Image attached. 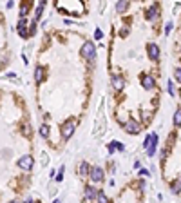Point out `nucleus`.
<instances>
[{
    "instance_id": "12",
    "label": "nucleus",
    "mask_w": 181,
    "mask_h": 203,
    "mask_svg": "<svg viewBox=\"0 0 181 203\" xmlns=\"http://www.w3.org/2000/svg\"><path fill=\"white\" fill-rule=\"evenodd\" d=\"M40 165H42V167H47V165H49V156H47V154H45V152H43V151H42Z\"/></svg>"
},
{
    "instance_id": "11",
    "label": "nucleus",
    "mask_w": 181,
    "mask_h": 203,
    "mask_svg": "<svg viewBox=\"0 0 181 203\" xmlns=\"http://www.w3.org/2000/svg\"><path fill=\"white\" fill-rule=\"evenodd\" d=\"M170 190L174 194H181V180H174V182L170 183Z\"/></svg>"
},
{
    "instance_id": "3",
    "label": "nucleus",
    "mask_w": 181,
    "mask_h": 203,
    "mask_svg": "<svg viewBox=\"0 0 181 203\" xmlns=\"http://www.w3.org/2000/svg\"><path fill=\"white\" fill-rule=\"evenodd\" d=\"M98 190L100 187H94V183H85L83 187V200L85 201H96L98 200Z\"/></svg>"
},
{
    "instance_id": "8",
    "label": "nucleus",
    "mask_w": 181,
    "mask_h": 203,
    "mask_svg": "<svg viewBox=\"0 0 181 203\" xmlns=\"http://www.w3.org/2000/svg\"><path fill=\"white\" fill-rule=\"evenodd\" d=\"M91 167H92V165L87 162V160H81V162L78 163V176H80V178H89Z\"/></svg>"
},
{
    "instance_id": "16",
    "label": "nucleus",
    "mask_w": 181,
    "mask_h": 203,
    "mask_svg": "<svg viewBox=\"0 0 181 203\" xmlns=\"http://www.w3.org/2000/svg\"><path fill=\"white\" fill-rule=\"evenodd\" d=\"M172 27H174V24H172V22H168V24L165 25V35H168V33L172 31Z\"/></svg>"
},
{
    "instance_id": "13",
    "label": "nucleus",
    "mask_w": 181,
    "mask_h": 203,
    "mask_svg": "<svg viewBox=\"0 0 181 203\" xmlns=\"http://www.w3.org/2000/svg\"><path fill=\"white\" fill-rule=\"evenodd\" d=\"M174 78H176V82H179L181 83V67L174 69Z\"/></svg>"
},
{
    "instance_id": "14",
    "label": "nucleus",
    "mask_w": 181,
    "mask_h": 203,
    "mask_svg": "<svg viewBox=\"0 0 181 203\" xmlns=\"http://www.w3.org/2000/svg\"><path fill=\"white\" fill-rule=\"evenodd\" d=\"M168 94H170V96L176 94V91H174V82L172 80H168Z\"/></svg>"
},
{
    "instance_id": "17",
    "label": "nucleus",
    "mask_w": 181,
    "mask_h": 203,
    "mask_svg": "<svg viewBox=\"0 0 181 203\" xmlns=\"http://www.w3.org/2000/svg\"><path fill=\"white\" fill-rule=\"evenodd\" d=\"M140 176H147V178H149V176H150L149 169H141V170H140Z\"/></svg>"
},
{
    "instance_id": "1",
    "label": "nucleus",
    "mask_w": 181,
    "mask_h": 203,
    "mask_svg": "<svg viewBox=\"0 0 181 203\" xmlns=\"http://www.w3.org/2000/svg\"><path fill=\"white\" fill-rule=\"evenodd\" d=\"M63 4H65V0H53V6H55V9L58 13L63 7ZM74 6H76V11H78L80 18L85 17V15H89V0H74Z\"/></svg>"
},
{
    "instance_id": "18",
    "label": "nucleus",
    "mask_w": 181,
    "mask_h": 203,
    "mask_svg": "<svg viewBox=\"0 0 181 203\" xmlns=\"http://www.w3.org/2000/svg\"><path fill=\"white\" fill-rule=\"evenodd\" d=\"M6 7H7V9H11V7H15V0H7V4H6Z\"/></svg>"
},
{
    "instance_id": "10",
    "label": "nucleus",
    "mask_w": 181,
    "mask_h": 203,
    "mask_svg": "<svg viewBox=\"0 0 181 203\" xmlns=\"http://www.w3.org/2000/svg\"><path fill=\"white\" fill-rule=\"evenodd\" d=\"M172 123H174V127H181V107H178V109H176L174 118H172Z\"/></svg>"
},
{
    "instance_id": "6",
    "label": "nucleus",
    "mask_w": 181,
    "mask_h": 203,
    "mask_svg": "<svg viewBox=\"0 0 181 203\" xmlns=\"http://www.w3.org/2000/svg\"><path fill=\"white\" fill-rule=\"evenodd\" d=\"M160 45L158 44H154V42H149L147 44V55H149V58L152 62H158L160 60Z\"/></svg>"
},
{
    "instance_id": "9",
    "label": "nucleus",
    "mask_w": 181,
    "mask_h": 203,
    "mask_svg": "<svg viewBox=\"0 0 181 203\" xmlns=\"http://www.w3.org/2000/svg\"><path fill=\"white\" fill-rule=\"evenodd\" d=\"M129 7H130V0H118L114 11H116V15H125L129 11Z\"/></svg>"
},
{
    "instance_id": "15",
    "label": "nucleus",
    "mask_w": 181,
    "mask_h": 203,
    "mask_svg": "<svg viewBox=\"0 0 181 203\" xmlns=\"http://www.w3.org/2000/svg\"><path fill=\"white\" fill-rule=\"evenodd\" d=\"M94 38H96V40H101V38H103V33H101L100 27H96V31H94Z\"/></svg>"
},
{
    "instance_id": "5",
    "label": "nucleus",
    "mask_w": 181,
    "mask_h": 203,
    "mask_svg": "<svg viewBox=\"0 0 181 203\" xmlns=\"http://www.w3.org/2000/svg\"><path fill=\"white\" fill-rule=\"evenodd\" d=\"M140 82H141V87H143L145 91L156 89V78H154L152 75H149V73H143V75L140 76Z\"/></svg>"
},
{
    "instance_id": "4",
    "label": "nucleus",
    "mask_w": 181,
    "mask_h": 203,
    "mask_svg": "<svg viewBox=\"0 0 181 203\" xmlns=\"http://www.w3.org/2000/svg\"><path fill=\"white\" fill-rule=\"evenodd\" d=\"M160 11H161V7H160V2H154V4H150L147 9H145V20L147 22H154L158 17H160Z\"/></svg>"
},
{
    "instance_id": "2",
    "label": "nucleus",
    "mask_w": 181,
    "mask_h": 203,
    "mask_svg": "<svg viewBox=\"0 0 181 203\" xmlns=\"http://www.w3.org/2000/svg\"><path fill=\"white\" fill-rule=\"evenodd\" d=\"M91 183L94 185H100V183L105 182V169H101L100 165L96 167H91V172H89V178H87Z\"/></svg>"
},
{
    "instance_id": "7",
    "label": "nucleus",
    "mask_w": 181,
    "mask_h": 203,
    "mask_svg": "<svg viewBox=\"0 0 181 203\" xmlns=\"http://www.w3.org/2000/svg\"><path fill=\"white\" fill-rule=\"evenodd\" d=\"M158 142H160V136L156 134V132H150V142L147 145V154L152 158L154 156V152H156V149H158Z\"/></svg>"
}]
</instances>
